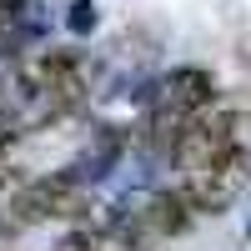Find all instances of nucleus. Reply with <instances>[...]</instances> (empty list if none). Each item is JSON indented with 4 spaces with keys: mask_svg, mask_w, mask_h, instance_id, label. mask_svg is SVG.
<instances>
[{
    "mask_svg": "<svg viewBox=\"0 0 251 251\" xmlns=\"http://www.w3.org/2000/svg\"><path fill=\"white\" fill-rule=\"evenodd\" d=\"M55 251H96V236H91V231H71Z\"/></svg>",
    "mask_w": 251,
    "mask_h": 251,
    "instance_id": "obj_5",
    "label": "nucleus"
},
{
    "mask_svg": "<svg viewBox=\"0 0 251 251\" xmlns=\"http://www.w3.org/2000/svg\"><path fill=\"white\" fill-rule=\"evenodd\" d=\"M231 146H246V116L206 106V111H196L181 126V136L171 141V156H176L181 171H201L206 161H216L221 151H231Z\"/></svg>",
    "mask_w": 251,
    "mask_h": 251,
    "instance_id": "obj_2",
    "label": "nucleus"
},
{
    "mask_svg": "<svg viewBox=\"0 0 251 251\" xmlns=\"http://www.w3.org/2000/svg\"><path fill=\"white\" fill-rule=\"evenodd\" d=\"M20 221H80L91 211V196L75 186V176H40L15 196Z\"/></svg>",
    "mask_w": 251,
    "mask_h": 251,
    "instance_id": "obj_3",
    "label": "nucleus"
},
{
    "mask_svg": "<svg viewBox=\"0 0 251 251\" xmlns=\"http://www.w3.org/2000/svg\"><path fill=\"white\" fill-rule=\"evenodd\" d=\"M66 25H71L75 35H91V30H96V5H91V0H75L71 15H66Z\"/></svg>",
    "mask_w": 251,
    "mask_h": 251,
    "instance_id": "obj_4",
    "label": "nucleus"
},
{
    "mask_svg": "<svg viewBox=\"0 0 251 251\" xmlns=\"http://www.w3.org/2000/svg\"><path fill=\"white\" fill-rule=\"evenodd\" d=\"M251 181V151L246 146H231V151H221L216 161H206L201 171H186L181 181V196L191 211H206V216H221L226 206H231Z\"/></svg>",
    "mask_w": 251,
    "mask_h": 251,
    "instance_id": "obj_1",
    "label": "nucleus"
}]
</instances>
